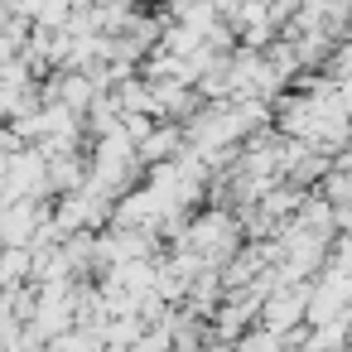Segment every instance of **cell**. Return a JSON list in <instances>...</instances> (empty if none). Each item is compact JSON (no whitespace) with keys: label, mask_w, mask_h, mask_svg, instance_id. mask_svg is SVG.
<instances>
[{"label":"cell","mask_w":352,"mask_h":352,"mask_svg":"<svg viewBox=\"0 0 352 352\" xmlns=\"http://www.w3.org/2000/svg\"><path fill=\"white\" fill-rule=\"evenodd\" d=\"M34 227H44V212H39L34 198H20V203H6V208H0V241H6V246H25V251H30Z\"/></svg>","instance_id":"obj_1"},{"label":"cell","mask_w":352,"mask_h":352,"mask_svg":"<svg viewBox=\"0 0 352 352\" xmlns=\"http://www.w3.org/2000/svg\"><path fill=\"white\" fill-rule=\"evenodd\" d=\"M25 270H30V251L25 246H6V251H0V285H15Z\"/></svg>","instance_id":"obj_5"},{"label":"cell","mask_w":352,"mask_h":352,"mask_svg":"<svg viewBox=\"0 0 352 352\" xmlns=\"http://www.w3.org/2000/svg\"><path fill=\"white\" fill-rule=\"evenodd\" d=\"M188 246H193L198 256L232 251V246H236V227H232V217H227V212H208V217H198L193 232H188Z\"/></svg>","instance_id":"obj_2"},{"label":"cell","mask_w":352,"mask_h":352,"mask_svg":"<svg viewBox=\"0 0 352 352\" xmlns=\"http://www.w3.org/2000/svg\"><path fill=\"white\" fill-rule=\"evenodd\" d=\"M184 135L174 131V126H164V131H155V135H145L140 140V160H174V145H179Z\"/></svg>","instance_id":"obj_4"},{"label":"cell","mask_w":352,"mask_h":352,"mask_svg":"<svg viewBox=\"0 0 352 352\" xmlns=\"http://www.w3.org/2000/svg\"><path fill=\"white\" fill-rule=\"evenodd\" d=\"M285 342L275 338V333H251L246 342H241V352H280Z\"/></svg>","instance_id":"obj_6"},{"label":"cell","mask_w":352,"mask_h":352,"mask_svg":"<svg viewBox=\"0 0 352 352\" xmlns=\"http://www.w3.org/2000/svg\"><path fill=\"white\" fill-rule=\"evenodd\" d=\"M304 299H309V289H275L265 299V328L275 338H285V328L304 318Z\"/></svg>","instance_id":"obj_3"}]
</instances>
